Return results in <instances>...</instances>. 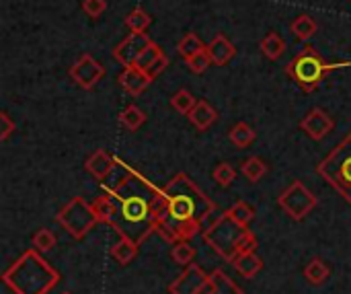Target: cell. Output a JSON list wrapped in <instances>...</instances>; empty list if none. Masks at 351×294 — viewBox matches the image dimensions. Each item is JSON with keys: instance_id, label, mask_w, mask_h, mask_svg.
<instances>
[{"instance_id": "cell-7", "label": "cell", "mask_w": 351, "mask_h": 294, "mask_svg": "<svg viewBox=\"0 0 351 294\" xmlns=\"http://www.w3.org/2000/svg\"><path fill=\"white\" fill-rule=\"evenodd\" d=\"M247 227H241L237 225L234 220H230L226 214L210 229L206 231V241L214 245L216 251H220L226 260H234V245L239 241V237L243 235Z\"/></svg>"}, {"instance_id": "cell-38", "label": "cell", "mask_w": 351, "mask_h": 294, "mask_svg": "<svg viewBox=\"0 0 351 294\" xmlns=\"http://www.w3.org/2000/svg\"><path fill=\"white\" fill-rule=\"evenodd\" d=\"M64 294H68V293H64Z\"/></svg>"}, {"instance_id": "cell-21", "label": "cell", "mask_w": 351, "mask_h": 294, "mask_svg": "<svg viewBox=\"0 0 351 294\" xmlns=\"http://www.w3.org/2000/svg\"><path fill=\"white\" fill-rule=\"evenodd\" d=\"M136 253H138V243H136L134 239L125 237V235H121V241H119L117 245H113V249H111V256H113L115 262H119L121 266L130 264V262L136 258Z\"/></svg>"}, {"instance_id": "cell-23", "label": "cell", "mask_w": 351, "mask_h": 294, "mask_svg": "<svg viewBox=\"0 0 351 294\" xmlns=\"http://www.w3.org/2000/svg\"><path fill=\"white\" fill-rule=\"evenodd\" d=\"M329 274H331L329 266H327L323 260H319V258L311 260V262H308V266L304 268V276H306V280H308L311 284H315V286L323 284V282L329 278Z\"/></svg>"}, {"instance_id": "cell-17", "label": "cell", "mask_w": 351, "mask_h": 294, "mask_svg": "<svg viewBox=\"0 0 351 294\" xmlns=\"http://www.w3.org/2000/svg\"><path fill=\"white\" fill-rule=\"evenodd\" d=\"M90 206H93V210H95L99 223H109V225H113V218H115V202H113V198H111L109 192H103L101 196H97V198L93 200Z\"/></svg>"}, {"instance_id": "cell-33", "label": "cell", "mask_w": 351, "mask_h": 294, "mask_svg": "<svg viewBox=\"0 0 351 294\" xmlns=\"http://www.w3.org/2000/svg\"><path fill=\"white\" fill-rule=\"evenodd\" d=\"M255 247H257V237H255L249 229H245V231H243V235L239 237L237 245H234V256L249 253V251H253Z\"/></svg>"}, {"instance_id": "cell-14", "label": "cell", "mask_w": 351, "mask_h": 294, "mask_svg": "<svg viewBox=\"0 0 351 294\" xmlns=\"http://www.w3.org/2000/svg\"><path fill=\"white\" fill-rule=\"evenodd\" d=\"M187 117H189V122H191L199 132H206V130L218 120V111H216L208 101L199 99V101L195 103V107L187 113Z\"/></svg>"}, {"instance_id": "cell-2", "label": "cell", "mask_w": 351, "mask_h": 294, "mask_svg": "<svg viewBox=\"0 0 351 294\" xmlns=\"http://www.w3.org/2000/svg\"><path fill=\"white\" fill-rule=\"evenodd\" d=\"M162 194L167 198V220L165 223H169L171 227L177 223H187V220H202V225H204V218L216 210V206L210 202V198L185 173L175 175L167 183Z\"/></svg>"}, {"instance_id": "cell-12", "label": "cell", "mask_w": 351, "mask_h": 294, "mask_svg": "<svg viewBox=\"0 0 351 294\" xmlns=\"http://www.w3.org/2000/svg\"><path fill=\"white\" fill-rule=\"evenodd\" d=\"M208 52L212 56L214 66H226L234 56H237V47L234 43L226 37V35H216L210 43H208Z\"/></svg>"}, {"instance_id": "cell-30", "label": "cell", "mask_w": 351, "mask_h": 294, "mask_svg": "<svg viewBox=\"0 0 351 294\" xmlns=\"http://www.w3.org/2000/svg\"><path fill=\"white\" fill-rule=\"evenodd\" d=\"M193 256H195V249L187 241H177L175 247H173V251H171V258L177 264H181V266H187L193 260Z\"/></svg>"}, {"instance_id": "cell-9", "label": "cell", "mask_w": 351, "mask_h": 294, "mask_svg": "<svg viewBox=\"0 0 351 294\" xmlns=\"http://www.w3.org/2000/svg\"><path fill=\"white\" fill-rule=\"evenodd\" d=\"M152 43V39L148 37V33H130L115 49H113V58L115 62H119L123 68L125 66H136L140 56L144 54V49Z\"/></svg>"}, {"instance_id": "cell-16", "label": "cell", "mask_w": 351, "mask_h": 294, "mask_svg": "<svg viewBox=\"0 0 351 294\" xmlns=\"http://www.w3.org/2000/svg\"><path fill=\"white\" fill-rule=\"evenodd\" d=\"M290 31H292V35H294L298 41H308V39L319 31V25H317V21H315L311 14H300V16H296V19L292 21Z\"/></svg>"}, {"instance_id": "cell-15", "label": "cell", "mask_w": 351, "mask_h": 294, "mask_svg": "<svg viewBox=\"0 0 351 294\" xmlns=\"http://www.w3.org/2000/svg\"><path fill=\"white\" fill-rule=\"evenodd\" d=\"M206 282V276L202 274L199 268H189L173 286H171V293L173 294H195L197 289Z\"/></svg>"}, {"instance_id": "cell-13", "label": "cell", "mask_w": 351, "mask_h": 294, "mask_svg": "<svg viewBox=\"0 0 351 294\" xmlns=\"http://www.w3.org/2000/svg\"><path fill=\"white\" fill-rule=\"evenodd\" d=\"M86 171L95 177V179H99V181H105V177L113 171V167H115V159L107 152V150H97V152H93L88 159H86Z\"/></svg>"}, {"instance_id": "cell-18", "label": "cell", "mask_w": 351, "mask_h": 294, "mask_svg": "<svg viewBox=\"0 0 351 294\" xmlns=\"http://www.w3.org/2000/svg\"><path fill=\"white\" fill-rule=\"evenodd\" d=\"M259 47H261V52H263L269 60H280V58L284 56V52H286V41H284V37H282L278 31H269V33L261 39Z\"/></svg>"}, {"instance_id": "cell-25", "label": "cell", "mask_w": 351, "mask_h": 294, "mask_svg": "<svg viewBox=\"0 0 351 294\" xmlns=\"http://www.w3.org/2000/svg\"><path fill=\"white\" fill-rule=\"evenodd\" d=\"M241 173H243L251 183H257V181L267 173V165H265L259 157H251V159H247V161L241 165Z\"/></svg>"}, {"instance_id": "cell-36", "label": "cell", "mask_w": 351, "mask_h": 294, "mask_svg": "<svg viewBox=\"0 0 351 294\" xmlns=\"http://www.w3.org/2000/svg\"><path fill=\"white\" fill-rule=\"evenodd\" d=\"M167 66H169V58H167V54L162 52V54H160V56H158V58H156L148 68H146V74H148L150 78H156L158 74H162V72H165V68H167Z\"/></svg>"}, {"instance_id": "cell-5", "label": "cell", "mask_w": 351, "mask_h": 294, "mask_svg": "<svg viewBox=\"0 0 351 294\" xmlns=\"http://www.w3.org/2000/svg\"><path fill=\"white\" fill-rule=\"evenodd\" d=\"M58 223L72 237L78 239V237L86 235L95 227V223H99V218H97L93 206H88L82 198H74L62 208V212L58 214Z\"/></svg>"}, {"instance_id": "cell-34", "label": "cell", "mask_w": 351, "mask_h": 294, "mask_svg": "<svg viewBox=\"0 0 351 294\" xmlns=\"http://www.w3.org/2000/svg\"><path fill=\"white\" fill-rule=\"evenodd\" d=\"M160 54H162L160 45L152 41V43H150V45L144 49V54L140 56V60H138V64H136V66H140L142 70H146V68H148V66H150V64H152V62H154L158 56H160Z\"/></svg>"}, {"instance_id": "cell-8", "label": "cell", "mask_w": 351, "mask_h": 294, "mask_svg": "<svg viewBox=\"0 0 351 294\" xmlns=\"http://www.w3.org/2000/svg\"><path fill=\"white\" fill-rule=\"evenodd\" d=\"M70 78L84 91H90L105 78V66L90 54H82L70 68Z\"/></svg>"}, {"instance_id": "cell-24", "label": "cell", "mask_w": 351, "mask_h": 294, "mask_svg": "<svg viewBox=\"0 0 351 294\" xmlns=\"http://www.w3.org/2000/svg\"><path fill=\"white\" fill-rule=\"evenodd\" d=\"M208 45L195 35V33H187L181 41H179V45H177V52H179V56L183 58V60H187V58H191V56H195V54H199L202 49H206Z\"/></svg>"}, {"instance_id": "cell-26", "label": "cell", "mask_w": 351, "mask_h": 294, "mask_svg": "<svg viewBox=\"0 0 351 294\" xmlns=\"http://www.w3.org/2000/svg\"><path fill=\"white\" fill-rule=\"evenodd\" d=\"M119 122H121L130 132H136V130H138V128H142V124L146 122V115H144V111H142L140 107H136V105H128V107L121 111Z\"/></svg>"}, {"instance_id": "cell-28", "label": "cell", "mask_w": 351, "mask_h": 294, "mask_svg": "<svg viewBox=\"0 0 351 294\" xmlns=\"http://www.w3.org/2000/svg\"><path fill=\"white\" fill-rule=\"evenodd\" d=\"M195 97L187 91V89H181V91H177L173 97H171V105H173V109L177 111V113H183V115H187L193 107H195Z\"/></svg>"}, {"instance_id": "cell-1", "label": "cell", "mask_w": 351, "mask_h": 294, "mask_svg": "<svg viewBox=\"0 0 351 294\" xmlns=\"http://www.w3.org/2000/svg\"><path fill=\"white\" fill-rule=\"evenodd\" d=\"M109 194L115 202L113 227H117L121 235L140 243L152 231H156L154 200L158 196V190L152 188L144 177L134 171L119 190Z\"/></svg>"}, {"instance_id": "cell-31", "label": "cell", "mask_w": 351, "mask_h": 294, "mask_svg": "<svg viewBox=\"0 0 351 294\" xmlns=\"http://www.w3.org/2000/svg\"><path fill=\"white\" fill-rule=\"evenodd\" d=\"M214 179L220 188H228L234 179H237V171L232 169L230 163H220L216 169H214Z\"/></svg>"}, {"instance_id": "cell-20", "label": "cell", "mask_w": 351, "mask_h": 294, "mask_svg": "<svg viewBox=\"0 0 351 294\" xmlns=\"http://www.w3.org/2000/svg\"><path fill=\"white\" fill-rule=\"evenodd\" d=\"M228 138H230V142H232L237 148H247V146H251V144L255 142L257 134H255V130H253L249 124L239 122V124L228 132Z\"/></svg>"}, {"instance_id": "cell-11", "label": "cell", "mask_w": 351, "mask_h": 294, "mask_svg": "<svg viewBox=\"0 0 351 294\" xmlns=\"http://www.w3.org/2000/svg\"><path fill=\"white\" fill-rule=\"evenodd\" d=\"M117 80H119V84L123 87L125 93H130L132 97H138L150 87V82L154 78H150L146 74V70H142L140 66H125Z\"/></svg>"}, {"instance_id": "cell-22", "label": "cell", "mask_w": 351, "mask_h": 294, "mask_svg": "<svg viewBox=\"0 0 351 294\" xmlns=\"http://www.w3.org/2000/svg\"><path fill=\"white\" fill-rule=\"evenodd\" d=\"M125 27L132 31V33H146L148 27L152 25V16L144 10V8H134L132 12L125 14Z\"/></svg>"}, {"instance_id": "cell-3", "label": "cell", "mask_w": 351, "mask_h": 294, "mask_svg": "<svg viewBox=\"0 0 351 294\" xmlns=\"http://www.w3.org/2000/svg\"><path fill=\"white\" fill-rule=\"evenodd\" d=\"M351 66V62H337V64H329L323 60V56L306 45L288 66H286V72L288 76L304 91V93H313L319 89L321 80L325 78L327 72H333L337 68H348Z\"/></svg>"}, {"instance_id": "cell-6", "label": "cell", "mask_w": 351, "mask_h": 294, "mask_svg": "<svg viewBox=\"0 0 351 294\" xmlns=\"http://www.w3.org/2000/svg\"><path fill=\"white\" fill-rule=\"evenodd\" d=\"M280 208L294 220L306 218V214L317 206V198L313 192L306 190L302 181H294L280 198H278Z\"/></svg>"}, {"instance_id": "cell-10", "label": "cell", "mask_w": 351, "mask_h": 294, "mask_svg": "<svg viewBox=\"0 0 351 294\" xmlns=\"http://www.w3.org/2000/svg\"><path fill=\"white\" fill-rule=\"evenodd\" d=\"M300 128H302L313 140H323L329 132H333L335 122H333V117H331L327 111H323L321 107H315V109L308 111L306 117L300 122Z\"/></svg>"}, {"instance_id": "cell-37", "label": "cell", "mask_w": 351, "mask_h": 294, "mask_svg": "<svg viewBox=\"0 0 351 294\" xmlns=\"http://www.w3.org/2000/svg\"><path fill=\"white\" fill-rule=\"evenodd\" d=\"M14 128H16V124L10 120V115L6 111H2L0 113V140H6L14 132Z\"/></svg>"}, {"instance_id": "cell-35", "label": "cell", "mask_w": 351, "mask_h": 294, "mask_svg": "<svg viewBox=\"0 0 351 294\" xmlns=\"http://www.w3.org/2000/svg\"><path fill=\"white\" fill-rule=\"evenodd\" d=\"M82 10L90 19H99L107 10V0H82Z\"/></svg>"}, {"instance_id": "cell-4", "label": "cell", "mask_w": 351, "mask_h": 294, "mask_svg": "<svg viewBox=\"0 0 351 294\" xmlns=\"http://www.w3.org/2000/svg\"><path fill=\"white\" fill-rule=\"evenodd\" d=\"M319 173L351 204V134L319 165Z\"/></svg>"}, {"instance_id": "cell-27", "label": "cell", "mask_w": 351, "mask_h": 294, "mask_svg": "<svg viewBox=\"0 0 351 294\" xmlns=\"http://www.w3.org/2000/svg\"><path fill=\"white\" fill-rule=\"evenodd\" d=\"M226 216H228L230 220H234L237 225L247 227V225L255 218V210H253L247 202H237V204L226 212Z\"/></svg>"}, {"instance_id": "cell-19", "label": "cell", "mask_w": 351, "mask_h": 294, "mask_svg": "<svg viewBox=\"0 0 351 294\" xmlns=\"http://www.w3.org/2000/svg\"><path fill=\"white\" fill-rule=\"evenodd\" d=\"M232 262H234L237 270H239L245 278H255V276L259 274V270L263 268V262H261L253 251L243 253V256H237Z\"/></svg>"}, {"instance_id": "cell-29", "label": "cell", "mask_w": 351, "mask_h": 294, "mask_svg": "<svg viewBox=\"0 0 351 294\" xmlns=\"http://www.w3.org/2000/svg\"><path fill=\"white\" fill-rule=\"evenodd\" d=\"M185 64L189 66V70L193 72V74H204L214 62H212V56H210V52H208V47L206 49H202L199 54H195V56H191V58H187L185 60Z\"/></svg>"}, {"instance_id": "cell-32", "label": "cell", "mask_w": 351, "mask_h": 294, "mask_svg": "<svg viewBox=\"0 0 351 294\" xmlns=\"http://www.w3.org/2000/svg\"><path fill=\"white\" fill-rule=\"evenodd\" d=\"M33 245H35V249H39V251H49V249L56 247V235H53L51 231H47V229H39V231L33 235Z\"/></svg>"}]
</instances>
